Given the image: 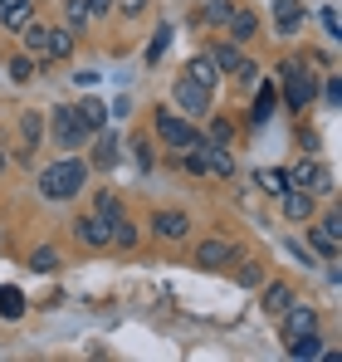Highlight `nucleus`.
<instances>
[{"label":"nucleus","instance_id":"nucleus-15","mask_svg":"<svg viewBox=\"0 0 342 362\" xmlns=\"http://www.w3.org/2000/svg\"><path fill=\"white\" fill-rule=\"evenodd\" d=\"M20 45H25V54H30V59H49V25H45V20H30V25H25V30H20Z\"/></svg>","mask_w":342,"mask_h":362},{"label":"nucleus","instance_id":"nucleus-14","mask_svg":"<svg viewBox=\"0 0 342 362\" xmlns=\"http://www.w3.org/2000/svg\"><path fill=\"white\" fill-rule=\"evenodd\" d=\"M279 113V83H259V93H254V108H249V127H264V122Z\"/></svg>","mask_w":342,"mask_h":362},{"label":"nucleus","instance_id":"nucleus-28","mask_svg":"<svg viewBox=\"0 0 342 362\" xmlns=\"http://www.w3.org/2000/svg\"><path fill=\"white\" fill-rule=\"evenodd\" d=\"M0 318H25V294L15 289V284H0Z\"/></svg>","mask_w":342,"mask_h":362},{"label":"nucleus","instance_id":"nucleus-5","mask_svg":"<svg viewBox=\"0 0 342 362\" xmlns=\"http://www.w3.org/2000/svg\"><path fill=\"white\" fill-rule=\"evenodd\" d=\"M171 103L181 108V118H206V113H211V88H201L196 78L181 74V78L171 83Z\"/></svg>","mask_w":342,"mask_h":362},{"label":"nucleus","instance_id":"nucleus-18","mask_svg":"<svg viewBox=\"0 0 342 362\" xmlns=\"http://www.w3.org/2000/svg\"><path fill=\"white\" fill-rule=\"evenodd\" d=\"M98 142H93V157H88V172H108L117 167V137L113 132H93Z\"/></svg>","mask_w":342,"mask_h":362},{"label":"nucleus","instance_id":"nucleus-36","mask_svg":"<svg viewBox=\"0 0 342 362\" xmlns=\"http://www.w3.org/2000/svg\"><path fill=\"white\" fill-rule=\"evenodd\" d=\"M20 132H25L30 147H40V137H45V118H40V113H25V118H20Z\"/></svg>","mask_w":342,"mask_h":362},{"label":"nucleus","instance_id":"nucleus-24","mask_svg":"<svg viewBox=\"0 0 342 362\" xmlns=\"http://www.w3.org/2000/svg\"><path fill=\"white\" fill-rule=\"evenodd\" d=\"M211 59L220 74H235V64L244 59V45H235V40H220V45H211Z\"/></svg>","mask_w":342,"mask_h":362},{"label":"nucleus","instance_id":"nucleus-11","mask_svg":"<svg viewBox=\"0 0 342 362\" xmlns=\"http://www.w3.org/2000/svg\"><path fill=\"white\" fill-rule=\"evenodd\" d=\"M196 264H201V269H230V264H235V245L220 240V235L201 240L196 245Z\"/></svg>","mask_w":342,"mask_h":362},{"label":"nucleus","instance_id":"nucleus-44","mask_svg":"<svg viewBox=\"0 0 342 362\" xmlns=\"http://www.w3.org/2000/svg\"><path fill=\"white\" fill-rule=\"evenodd\" d=\"M288 255H293V259H303V264H313V250H308V245H298V240H288Z\"/></svg>","mask_w":342,"mask_h":362},{"label":"nucleus","instance_id":"nucleus-19","mask_svg":"<svg viewBox=\"0 0 342 362\" xmlns=\"http://www.w3.org/2000/svg\"><path fill=\"white\" fill-rule=\"evenodd\" d=\"M73 113L83 118V127H88V132H103V127H108V118H113L103 98H83V103H73Z\"/></svg>","mask_w":342,"mask_h":362},{"label":"nucleus","instance_id":"nucleus-20","mask_svg":"<svg viewBox=\"0 0 342 362\" xmlns=\"http://www.w3.org/2000/svg\"><path fill=\"white\" fill-rule=\"evenodd\" d=\"M308 250H318L323 259H338V250H342V235H333L323 221L318 226H308Z\"/></svg>","mask_w":342,"mask_h":362},{"label":"nucleus","instance_id":"nucleus-42","mask_svg":"<svg viewBox=\"0 0 342 362\" xmlns=\"http://www.w3.org/2000/svg\"><path fill=\"white\" fill-rule=\"evenodd\" d=\"M323 103H328V108H338V103H342V78H328V88H323Z\"/></svg>","mask_w":342,"mask_h":362},{"label":"nucleus","instance_id":"nucleus-45","mask_svg":"<svg viewBox=\"0 0 342 362\" xmlns=\"http://www.w3.org/2000/svg\"><path fill=\"white\" fill-rule=\"evenodd\" d=\"M10 5H25V0H0V10H10Z\"/></svg>","mask_w":342,"mask_h":362},{"label":"nucleus","instance_id":"nucleus-35","mask_svg":"<svg viewBox=\"0 0 342 362\" xmlns=\"http://www.w3.org/2000/svg\"><path fill=\"white\" fill-rule=\"evenodd\" d=\"M230 5H235V0H206V5H201V20L220 30V25H225V15H230Z\"/></svg>","mask_w":342,"mask_h":362},{"label":"nucleus","instance_id":"nucleus-2","mask_svg":"<svg viewBox=\"0 0 342 362\" xmlns=\"http://www.w3.org/2000/svg\"><path fill=\"white\" fill-rule=\"evenodd\" d=\"M279 78H284L279 103H284L288 113H303V108L318 103V78H313V69H308L303 59H284L279 64Z\"/></svg>","mask_w":342,"mask_h":362},{"label":"nucleus","instance_id":"nucleus-37","mask_svg":"<svg viewBox=\"0 0 342 362\" xmlns=\"http://www.w3.org/2000/svg\"><path fill=\"white\" fill-rule=\"evenodd\" d=\"M132 152H137V167H142V172H152V167H157V147H152V137H137V142H132Z\"/></svg>","mask_w":342,"mask_h":362},{"label":"nucleus","instance_id":"nucleus-10","mask_svg":"<svg viewBox=\"0 0 342 362\" xmlns=\"http://www.w3.org/2000/svg\"><path fill=\"white\" fill-rule=\"evenodd\" d=\"M220 30H230V40L235 45H249L254 35H259V15L249 10V5H230V15H225V25Z\"/></svg>","mask_w":342,"mask_h":362},{"label":"nucleus","instance_id":"nucleus-21","mask_svg":"<svg viewBox=\"0 0 342 362\" xmlns=\"http://www.w3.org/2000/svg\"><path fill=\"white\" fill-rule=\"evenodd\" d=\"M186 78H196L201 88H211V93H216V83H220V69H216V59H211V54H196V59L186 64Z\"/></svg>","mask_w":342,"mask_h":362},{"label":"nucleus","instance_id":"nucleus-16","mask_svg":"<svg viewBox=\"0 0 342 362\" xmlns=\"http://www.w3.org/2000/svg\"><path fill=\"white\" fill-rule=\"evenodd\" d=\"M303 15H308V10H303V5H298V0H274V35H298V30H303Z\"/></svg>","mask_w":342,"mask_h":362},{"label":"nucleus","instance_id":"nucleus-17","mask_svg":"<svg viewBox=\"0 0 342 362\" xmlns=\"http://www.w3.org/2000/svg\"><path fill=\"white\" fill-rule=\"evenodd\" d=\"M201 157H206V172H211V177H220V181L235 177V152H230V147L206 142V147H201Z\"/></svg>","mask_w":342,"mask_h":362},{"label":"nucleus","instance_id":"nucleus-6","mask_svg":"<svg viewBox=\"0 0 342 362\" xmlns=\"http://www.w3.org/2000/svg\"><path fill=\"white\" fill-rule=\"evenodd\" d=\"M152 127H157V142H162V147H176V152H181V147L196 137V122L181 118V113H171V108H157Z\"/></svg>","mask_w":342,"mask_h":362},{"label":"nucleus","instance_id":"nucleus-9","mask_svg":"<svg viewBox=\"0 0 342 362\" xmlns=\"http://www.w3.org/2000/svg\"><path fill=\"white\" fill-rule=\"evenodd\" d=\"M73 240L88 245V250H113V235H108V221L93 211V216H78L73 221Z\"/></svg>","mask_w":342,"mask_h":362},{"label":"nucleus","instance_id":"nucleus-40","mask_svg":"<svg viewBox=\"0 0 342 362\" xmlns=\"http://www.w3.org/2000/svg\"><path fill=\"white\" fill-rule=\"evenodd\" d=\"M318 20H323L328 40H338V35H342V30H338V5H323V10H318Z\"/></svg>","mask_w":342,"mask_h":362},{"label":"nucleus","instance_id":"nucleus-43","mask_svg":"<svg viewBox=\"0 0 342 362\" xmlns=\"http://www.w3.org/2000/svg\"><path fill=\"white\" fill-rule=\"evenodd\" d=\"M113 15V0H88V20H108Z\"/></svg>","mask_w":342,"mask_h":362},{"label":"nucleus","instance_id":"nucleus-27","mask_svg":"<svg viewBox=\"0 0 342 362\" xmlns=\"http://www.w3.org/2000/svg\"><path fill=\"white\" fill-rule=\"evenodd\" d=\"M108 235H113V250H132V245H137V226H132L127 216H113V221H108Z\"/></svg>","mask_w":342,"mask_h":362},{"label":"nucleus","instance_id":"nucleus-31","mask_svg":"<svg viewBox=\"0 0 342 362\" xmlns=\"http://www.w3.org/2000/svg\"><path fill=\"white\" fill-rule=\"evenodd\" d=\"M64 25L78 35V30H88L93 20H88V0H64Z\"/></svg>","mask_w":342,"mask_h":362},{"label":"nucleus","instance_id":"nucleus-3","mask_svg":"<svg viewBox=\"0 0 342 362\" xmlns=\"http://www.w3.org/2000/svg\"><path fill=\"white\" fill-rule=\"evenodd\" d=\"M49 132H54V147L59 152H83L93 142V132L83 127V118L73 108H49Z\"/></svg>","mask_w":342,"mask_h":362},{"label":"nucleus","instance_id":"nucleus-29","mask_svg":"<svg viewBox=\"0 0 342 362\" xmlns=\"http://www.w3.org/2000/svg\"><path fill=\"white\" fill-rule=\"evenodd\" d=\"M235 284H240V289H259V284H264V264H259V259H240V264H235Z\"/></svg>","mask_w":342,"mask_h":362},{"label":"nucleus","instance_id":"nucleus-34","mask_svg":"<svg viewBox=\"0 0 342 362\" xmlns=\"http://www.w3.org/2000/svg\"><path fill=\"white\" fill-rule=\"evenodd\" d=\"M167 45H171V25H162V30L152 35V45L142 49V59H147V69H152V64H157L162 54H167Z\"/></svg>","mask_w":342,"mask_h":362},{"label":"nucleus","instance_id":"nucleus-8","mask_svg":"<svg viewBox=\"0 0 342 362\" xmlns=\"http://www.w3.org/2000/svg\"><path fill=\"white\" fill-rule=\"evenodd\" d=\"M147 226H152L157 240H167V245H181L186 235H191V216H186V211H152Z\"/></svg>","mask_w":342,"mask_h":362},{"label":"nucleus","instance_id":"nucleus-46","mask_svg":"<svg viewBox=\"0 0 342 362\" xmlns=\"http://www.w3.org/2000/svg\"><path fill=\"white\" fill-rule=\"evenodd\" d=\"M0 172H5V152H0Z\"/></svg>","mask_w":342,"mask_h":362},{"label":"nucleus","instance_id":"nucleus-30","mask_svg":"<svg viewBox=\"0 0 342 362\" xmlns=\"http://www.w3.org/2000/svg\"><path fill=\"white\" fill-rule=\"evenodd\" d=\"M59 264H64V259H59L54 245H40V250H30V269H35V274H54Z\"/></svg>","mask_w":342,"mask_h":362},{"label":"nucleus","instance_id":"nucleus-23","mask_svg":"<svg viewBox=\"0 0 342 362\" xmlns=\"http://www.w3.org/2000/svg\"><path fill=\"white\" fill-rule=\"evenodd\" d=\"M73 45H78V35L69 25H49V59H73Z\"/></svg>","mask_w":342,"mask_h":362},{"label":"nucleus","instance_id":"nucleus-22","mask_svg":"<svg viewBox=\"0 0 342 362\" xmlns=\"http://www.w3.org/2000/svg\"><path fill=\"white\" fill-rule=\"evenodd\" d=\"M284 343H288V358H293V362L323 358V338H318V333H298V338H284Z\"/></svg>","mask_w":342,"mask_h":362},{"label":"nucleus","instance_id":"nucleus-38","mask_svg":"<svg viewBox=\"0 0 342 362\" xmlns=\"http://www.w3.org/2000/svg\"><path fill=\"white\" fill-rule=\"evenodd\" d=\"M93 211H98L103 221H113V216H122V201H117L113 191H98V201H93Z\"/></svg>","mask_w":342,"mask_h":362},{"label":"nucleus","instance_id":"nucleus-1","mask_svg":"<svg viewBox=\"0 0 342 362\" xmlns=\"http://www.w3.org/2000/svg\"><path fill=\"white\" fill-rule=\"evenodd\" d=\"M40 196L45 201H73V196H83V186H88V157H78V152H59V162H49L40 177Z\"/></svg>","mask_w":342,"mask_h":362},{"label":"nucleus","instance_id":"nucleus-4","mask_svg":"<svg viewBox=\"0 0 342 362\" xmlns=\"http://www.w3.org/2000/svg\"><path fill=\"white\" fill-rule=\"evenodd\" d=\"M288 186H303V191H313V196H333V191H338V186H333V172H328L318 157L293 162V167H288Z\"/></svg>","mask_w":342,"mask_h":362},{"label":"nucleus","instance_id":"nucleus-12","mask_svg":"<svg viewBox=\"0 0 342 362\" xmlns=\"http://www.w3.org/2000/svg\"><path fill=\"white\" fill-rule=\"evenodd\" d=\"M279 206H284V216L293 221V226H303V221H313L318 196H313V191H303V186H288L284 196H279Z\"/></svg>","mask_w":342,"mask_h":362},{"label":"nucleus","instance_id":"nucleus-7","mask_svg":"<svg viewBox=\"0 0 342 362\" xmlns=\"http://www.w3.org/2000/svg\"><path fill=\"white\" fill-rule=\"evenodd\" d=\"M274 323H279V338H298V333H318V308H313V303H288L284 313H279V318H274Z\"/></svg>","mask_w":342,"mask_h":362},{"label":"nucleus","instance_id":"nucleus-26","mask_svg":"<svg viewBox=\"0 0 342 362\" xmlns=\"http://www.w3.org/2000/svg\"><path fill=\"white\" fill-rule=\"evenodd\" d=\"M254 186H259L264 196H274V201H279V196L288 191V172H284V167H269V172H259V177H254Z\"/></svg>","mask_w":342,"mask_h":362},{"label":"nucleus","instance_id":"nucleus-39","mask_svg":"<svg viewBox=\"0 0 342 362\" xmlns=\"http://www.w3.org/2000/svg\"><path fill=\"white\" fill-rule=\"evenodd\" d=\"M147 5H152V0H113V10H117V15H127V20L147 15Z\"/></svg>","mask_w":342,"mask_h":362},{"label":"nucleus","instance_id":"nucleus-41","mask_svg":"<svg viewBox=\"0 0 342 362\" xmlns=\"http://www.w3.org/2000/svg\"><path fill=\"white\" fill-rule=\"evenodd\" d=\"M230 78H240V83H254V78H259V64H254V59H240Z\"/></svg>","mask_w":342,"mask_h":362},{"label":"nucleus","instance_id":"nucleus-33","mask_svg":"<svg viewBox=\"0 0 342 362\" xmlns=\"http://www.w3.org/2000/svg\"><path fill=\"white\" fill-rule=\"evenodd\" d=\"M40 69H45L40 59H30V54H15V59H10V78H15V83H30Z\"/></svg>","mask_w":342,"mask_h":362},{"label":"nucleus","instance_id":"nucleus-25","mask_svg":"<svg viewBox=\"0 0 342 362\" xmlns=\"http://www.w3.org/2000/svg\"><path fill=\"white\" fill-rule=\"evenodd\" d=\"M35 20V0H25V5H10V10H0V25L10 30V35H20L25 25Z\"/></svg>","mask_w":342,"mask_h":362},{"label":"nucleus","instance_id":"nucleus-13","mask_svg":"<svg viewBox=\"0 0 342 362\" xmlns=\"http://www.w3.org/2000/svg\"><path fill=\"white\" fill-rule=\"evenodd\" d=\"M288 303H293V284H288V279H269V284H259V308H264L269 318H279Z\"/></svg>","mask_w":342,"mask_h":362},{"label":"nucleus","instance_id":"nucleus-32","mask_svg":"<svg viewBox=\"0 0 342 362\" xmlns=\"http://www.w3.org/2000/svg\"><path fill=\"white\" fill-rule=\"evenodd\" d=\"M206 142H216V147H235V122H230V118H211Z\"/></svg>","mask_w":342,"mask_h":362}]
</instances>
